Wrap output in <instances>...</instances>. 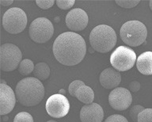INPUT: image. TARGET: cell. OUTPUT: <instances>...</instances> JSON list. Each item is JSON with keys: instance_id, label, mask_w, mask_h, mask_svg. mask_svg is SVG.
I'll list each match as a JSON object with an SVG mask.
<instances>
[{"instance_id": "obj_16", "label": "cell", "mask_w": 152, "mask_h": 122, "mask_svg": "<svg viewBox=\"0 0 152 122\" xmlns=\"http://www.w3.org/2000/svg\"><path fill=\"white\" fill-rule=\"evenodd\" d=\"M75 98H77V99H78L80 102L87 105L93 103V101L94 99V93L90 86L83 85L77 91Z\"/></svg>"}, {"instance_id": "obj_30", "label": "cell", "mask_w": 152, "mask_h": 122, "mask_svg": "<svg viewBox=\"0 0 152 122\" xmlns=\"http://www.w3.org/2000/svg\"><path fill=\"white\" fill-rule=\"evenodd\" d=\"M149 7H150V8H151V10H152V0L149 2Z\"/></svg>"}, {"instance_id": "obj_9", "label": "cell", "mask_w": 152, "mask_h": 122, "mask_svg": "<svg viewBox=\"0 0 152 122\" xmlns=\"http://www.w3.org/2000/svg\"><path fill=\"white\" fill-rule=\"evenodd\" d=\"M45 108L49 116L54 118H62L69 113L70 103L65 96L56 94L48 98Z\"/></svg>"}, {"instance_id": "obj_19", "label": "cell", "mask_w": 152, "mask_h": 122, "mask_svg": "<svg viewBox=\"0 0 152 122\" xmlns=\"http://www.w3.org/2000/svg\"><path fill=\"white\" fill-rule=\"evenodd\" d=\"M115 2L117 5L125 9L135 7L140 3V0H116Z\"/></svg>"}, {"instance_id": "obj_2", "label": "cell", "mask_w": 152, "mask_h": 122, "mask_svg": "<svg viewBox=\"0 0 152 122\" xmlns=\"http://www.w3.org/2000/svg\"><path fill=\"white\" fill-rule=\"evenodd\" d=\"M17 100L25 106H35L43 100L45 87L40 80L28 77L21 79L15 89Z\"/></svg>"}, {"instance_id": "obj_27", "label": "cell", "mask_w": 152, "mask_h": 122, "mask_svg": "<svg viewBox=\"0 0 152 122\" xmlns=\"http://www.w3.org/2000/svg\"><path fill=\"white\" fill-rule=\"evenodd\" d=\"M129 89L132 92H137L140 91V83L138 81H132L129 84Z\"/></svg>"}, {"instance_id": "obj_14", "label": "cell", "mask_w": 152, "mask_h": 122, "mask_svg": "<svg viewBox=\"0 0 152 122\" xmlns=\"http://www.w3.org/2000/svg\"><path fill=\"white\" fill-rule=\"evenodd\" d=\"M121 82V75L120 72L113 69L106 68L100 75V83L104 88L108 90L116 88Z\"/></svg>"}, {"instance_id": "obj_11", "label": "cell", "mask_w": 152, "mask_h": 122, "mask_svg": "<svg viewBox=\"0 0 152 122\" xmlns=\"http://www.w3.org/2000/svg\"><path fill=\"white\" fill-rule=\"evenodd\" d=\"M87 14L82 9L76 8L69 11L66 16V25L71 31H82L88 24Z\"/></svg>"}, {"instance_id": "obj_26", "label": "cell", "mask_w": 152, "mask_h": 122, "mask_svg": "<svg viewBox=\"0 0 152 122\" xmlns=\"http://www.w3.org/2000/svg\"><path fill=\"white\" fill-rule=\"evenodd\" d=\"M104 122H128V120L126 119L124 116L120 114H113L109 116Z\"/></svg>"}, {"instance_id": "obj_24", "label": "cell", "mask_w": 152, "mask_h": 122, "mask_svg": "<svg viewBox=\"0 0 152 122\" xmlns=\"http://www.w3.org/2000/svg\"><path fill=\"white\" fill-rule=\"evenodd\" d=\"M143 110H145V109L143 106H142V105H136L132 106V109L130 110V113H130V117L131 118H132V120L134 121H137L139 114H140V113L142 112Z\"/></svg>"}, {"instance_id": "obj_23", "label": "cell", "mask_w": 152, "mask_h": 122, "mask_svg": "<svg viewBox=\"0 0 152 122\" xmlns=\"http://www.w3.org/2000/svg\"><path fill=\"white\" fill-rule=\"evenodd\" d=\"M75 3V0H57L56 1L57 7L61 10H68L74 6Z\"/></svg>"}, {"instance_id": "obj_18", "label": "cell", "mask_w": 152, "mask_h": 122, "mask_svg": "<svg viewBox=\"0 0 152 122\" xmlns=\"http://www.w3.org/2000/svg\"><path fill=\"white\" fill-rule=\"evenodd\" d=\"M34 64L33 61L28 59H25L21 62L19 65V73L21 75H28L30 73L33 72L34 70Z\"/></svg>"}, {"instance_id": "obj_4", "label": "cell", "mask_w": 152, "mask_h": 122, "mask_svg": "<svg viewBox=\"0 0 152 122\" xmlns=\"http://www.w3.org/2000/svg\"><path fill=\"white\" fill-rule=\"evenodd\" d=\"M121 40L128 46L138 47L147 39V29L140 21L132 20L125 22L120 30Z\"/></svg>"}, {"instance_id": "obj_3", "label": "cell", "mask_w": 152, "mask_h": 122, "mask_svg": "<svg viewBox=\"0 0 152 122\" xmlns=\"http://www.w3.org/2000/svg\"><path fill=\"white\" fill-rule=\"evenodd\" d=\"M116 32L107 25L94 27L90 34V45L98 53H105L111 51L116 44Z\"/></svg>"}, {"instance_id": "obj_20", "label": "cell", "mask_w": 152, "mask_h": 122, "mask_svg": "<svg viewBox=\"0 0 152 122\" xmlns=\"http://www.w3.org/2000/svg\"><path fill=\"white\" fill-rule=\"evenodd\" d=\"M137 122H152V109H145L140 113Z\"/></svg>"}, {"instance_id": "obj_31", "label": "cell", "mask_w": 152, "mask_h": 122, "mask_svg": "<svg viewBox=\"0 0 152 122\" xmlns=\"http://www.w3.org/2000/svg\"><path fill=\"white\" fill-rule=\"evenodd\" d=\"M47 122H56V121H52H52H47Z\"/></svg>"}, {"instance_id": "obj_5", "label": "cell", "mask_w": 152, "mask_h": 122, "mask_svg": "<svg viewBox=\"0 0 152 122\" xmlns=\"http://www.w3.org/2000/svg\"><path fill=\"white\" fill-rule=\"evenodd\" d=\"M27 16L20 8L13 7L7 10L2 17V26L7 33L20 34L26 29Z\"/></svg>"}, {"instance_id": "obj_6", "label": "cell", "mask_w": 152, "mask_h": 122, "mask_svg": "<svg viewBox=\"0 0 152 122\" xmlns=\"http://www.w3.org/2000/svg\"><path fill=\"white\" fill-rule=\"evenodd\" d=\"M22 54L14 44H3L0 48V68L3 72H12L21 64Z\"/></svg>"}, {"instance_id": "obj_12", "label": "cell", "mask_w": 152, "mask_h": 122, "mask_svg": "<svg viewBox=\"0 0 152 122\" xmlns=\"http://www.w3.org/2000/svg\"><path fill=\"white\" fill-rule=\"evenodd\" d=\"M0 114L4 116L14 110L16 95L11 87L2 82L0 84Z\"/></svg>"}, {"instance_id": "obj_7", "label": "cell", "mask_w": 152, "mask_h": 122, "mask_svg": "<svg viewBox=\"0 0 152 122\" xmlns=\"http://www.w3.org/2000/svg\"><path fill=\"white\" fill-rule=\"evenodd\" d=\"M136 60L135 52L126 46H119L110 56L112 66L118 72H126L132 68Z\"/></svg>"}, {"instance_id": "obj_8", "label": "cell", "mask_w": 152, "mask_h": 122, "mask_svg": "<svg viewBox=\"0 0 152 122\" xmlns=\"http://www.w3.org/2000/svg\"><path fill=\"white\" fill-rule=\"evenodd\" d=\"M29 37L34 42L44 44L52 38L54 34V27L49 20L45 18H37L31 22Z\"/></svg>"}, {"instance_id": "obj_28", "label": "cell", "mask_w": 152, "mask_h": 122, "mask_svg": "<svg viewBox=\"0 0 152 122\" xmlns=\"http://www.w3.org/2000/svg\"><path fill=\"white\" fill-rule=\"evenodd\" d=\"M13 3H14L13 0H1L0 1V4L3 7H8V6L11 5Z\"/></svg>"}, {"instance_id": "obj_10", "label": "cell", "mask_w": 152, "mask_h": 122, "mask_svg": "<svg viewBox=\"0 0 152 122\" xmlns=\"http://www.w3.org/2000/svg\"><path fill=\"white\" fill-rule=\"evenodd\" d=\"M132 97L130 91L124 87H116L110 92L109 96V105L116 110H125L132 104Z\"/></svg>"}, {"instance_id": "obj_22", "label": "cell", "mask_w": 152, "mask_h": 122, "mask_svg": "<svg viewBox=\"0 0 152 122\" xmlns=\"http://www.w3.org/2000/svg\"><path fill=\"white\" fill-rule=\"evenodd\" d=\"M83 85H85V83H83V81H81V80H75L71 83L70 85H69L68 87V91L70 94L74 97H75V94L77 92V91L78 90L79 87H81Z\"/></svg>"}, {"instance_id": "obj_29", "label": "cell", "mask_w": 152, "mask_h": 122, "mask_svg": "<svg viewBox=\"0 0 152 122\" xmlns=\"http://www.w3.org/2000/svg\"><path fill=\"white\" fill-rule=\"evenodd\" d=\"M59 94H62V95H65V94H66V91H65V90H64V89H61V90L59 91Z\"/></svg>"}, {"instance_id": "obj_25", "label": "cell", "mask_w": 152, "mask_h": 122, "mask_svg": "<svg viewBox=\"0 0 152 122\" xmlns=\"http://www.w3.org/2000/svg\"><path fill=\"white\" fill-rule=\"evenodd\" d=\"M55 3H56V1H54V0H37L36 1L37 5L43 10L49 9L50 7H52V6L54 5Z\"/></svg>"}, {"instance_id": "obj_13", "label": "cell", "mask_w": 152, "mask_h": 122, "mask_svg": "<svg viewBox=\"0 0 152 122\" xmlns=\"http://www.w3.org/2000/svg\"><path fill=\"white\" fill-rule=\"evenodd\" d=\"M103 117V110L97 103L87 104L81 109L80 120L82 122H102Z\"/></svg>"}, {"instance_id": "obj_21", "label": "cell", "mask_w": 152, "mask_h": 122, "mask_svg": "<svg viewBox=\"0 0 152 122\" xmlns=\"http://www.w3.org/2000/svg\"><path fill=\"white\" fill-rule=\"evenodd\" d=\"M14 122H33V118L28 113L21 112L15 116Z\"/></svg>"}, {"instance_id": "obj_15", "label": "cell", "mask_w": 152, "mask_h": 122, "mask_svg": "<svg viewBox=\"0 0 152 122\" xmlns=\"http://www.w3.org/2000/svg\"><path fill=\"white\" fill-rule=\"evenodd\" d=\"M138 71L144 75H152V52L142 53L136 60Z\"/></svg>"}, {"instance_id": "obj_17", "label": "cell", "mask_w": 152, "mask_h": 122, "mask_svg": "<svg viewBox=\"0 0 152 122\" xmlns=\"http://www.w3.org/2000/svg\"><path fill=\"white\" fill-rule=\"evenodd\" d=\"M50 75V67L46 63H38L35 65L33 70L34 78L39 79L40 81L46 80Z\"/></svg>"}, {"instance_id": "obj_1", "label": "cell", "mask_w": 152, "mask_h": 122, "mask_svg": "<svg viewBox=\"0 0 152 122\" xmlns=\"http://www.w3.org/2000/svg\"><path fill=\"white\" fill-rule=\"evenodd\" d=\"M53 54L65 66H75L83 61L86 53L85 40L79 34L66 32L57 37L53 44Z\"/></svg>"}]
</instances>
